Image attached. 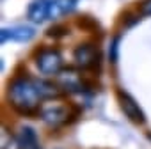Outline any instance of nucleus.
I'll use <instances>...</instances> for the list:
<instances>
[{
  "mask_svg": "<svg viewBox=\"0 0 151 149\" xmlns=\"http://www.w3.org/2000/svg\"><path fill=\"white\" fill-rule=\"evenodd\" d=\"M9 101L14 107L16 112H20L22 115H34L39 114V94L36 89L34 80L29 78H14L9 84V91H7Z\"/></svg>",
  "mask_w": 151,
  "mask_h": 149,
  "instance_id": "1",
  "label": "nucleus"
},
{
  "mask_svg": "<svg viewBox=\"0 0 151 149\" xmlns=\"http://www.w3.org/2000/svg\"><path fill=\"white\" fill-rule=\"evenodd\" d=\"M36 66L43 74H59L62 69V55L53 48L41 50L36 57Z\"/></svg>",
  "mask_w": 151,
  "mask_h": 149,
  "instance_id": "2",
  "label": "nucleus"
},
{
  "mask_svg": "<svg viewBox=\"0 0 151 149\" xmlns=\"http://www.w3.org/2000/svg\"><path fill=\"white\" fill-rule=\"evenodd\" d=\"M73 60L78 67L82 69H89V67H94L96 62L100 60V52L94 44L91 43H82L75 48L73 52Z\"/></svg>",
  "mask_w": 151,
  "mask_h": 149,
  "instance_id": "3",
  "label": "nucleus"
},
{
  "mask_svg": "<svg viewBox=\"0 0 151 149\" xmlns=\"http://www.w3.org/2000/svg\"><path fill=\"white\" fill-rule=\"evenodd\" d=\"M117 98H119V105H121V110L124 112V115L135 122V124H144L146 122V115L142 112V108L139 107V103L124 91H117Z\"/></svg>",
  "mask_w": 151,
  "mask_h": 149,
  "instance_id": "4",
  "label": "nucleus"
},
{
  "mask_svg": "<svg viewBox=\"0 0 151 149\" xmlns=\"http://www.w3.org/2000/svg\"><path fill=\"white\" fill-rule=\"evenodd\" d=\"M57 82H59L60 89L66 92H80L84 89L82 74L73 67H62L60 73L57 74Z\"/></svg>",
  "mask_w": 151,
  "mask_h": 149,
  "instance_id": "5",
  "label": "nucleus"
},
{
  "mask_svg": "<svg viewBox=\"0 0 151 149\" xmlns=\"http://www.w3.org/2000/svg\"><path fill=\"white\" fill-rule=\"evenodd\" d=\"M68 115H69V110L64 105H48V107H43L39 112V117L43 119V122L52 128H57L68 122Z\"/></svg>",
  "mask_w": 151,
  "mask_h": 149,
  "instance_id": "6",
  "label": "nucleus"
},
{
  "mask_svg": "<svg viewBox=\"0 0 151 149\" xmlns=\"http://www.w3.org/2000/svg\"><path fill=\"white\" fill-rule=\"evenodd\" d=\"M34 36H36V30L32 27H29V25H16V27H11V29H2V32H0L2 43H6L9 39L25 43V41H30Z\"/></svg>",
  "mask_w": 151,
  "mask_h": 149,
  "instance_id": "7",
  "label": "nucleus"
},
{
  "mask_svg": "<svg viewBox=\"0 0 151 149\" xmlns=\"http://www.w3.org/2000/svg\"><path fill=\"white\" fill-rule=\"evenodd\" d=\"M50 4L52 0H34L27 9V18L32 23H43L46 18H50Z\"/></svg>",
  "mask_w": 151,
  "mask_h": 149,
  "instance_id": "8",
  "label": "nucleus"
},
{
  "mask_svg": "<svg viewBox=\"0 0 151 149\" xmlns=\"http://www.w3.org/2000/svg\"><path fill=\"white\" fill-rule=\"evenodd\" d=\"M16 144H18V149H39V140L34 128L22 126L16 135Z\"/></svg>",
  "mask_w": 151,
  "mask_h": 149,
  "instance_id": "9",
  "label": "nucleus"
},
{
  "mask_svg": "<svg viewBox=\"0 0 151 149\" xmlns=\"http://www.w3.org/2000/svg\"><path fill=\"white\" fill-rule=\"evenodd\" d=\"M34 84H36V89L41 100H53L62 94V89L59 84H53L48 80H34Z\"/></svg>",
  "mask_w": 151,
  "mask_h": 149,
  "instance_id": "10",
  "label": "nucleus"
},
{
  "mask_svg": "<svg viewBox=\"0 0 151 149\" xmlns=\"http://www.w3.org/2000/svg\"><path fill=\"white\" fill-rule=\"evenodd\" d=\"M78 0H52L50 4V18H60L68 13H71L75 7H77Z\"/></svg>",
  "mask_w": 151,
  "mask_h": 149,
  "instance_id": "11",
  "label": "nucleus"
},
{
  "mask_svg": "<svg viewBox=\"0 0 151 149\" xmlns=\"http://www.w3.org/2000/svg\"><path fill=\"white\" fill-rule=\"evenodd\" d=\"M117 52H119V36L112 37V41H110L109 57H110V62H112V64H116V62H117Z\"/></svg>",
  "mask_w": 151,
  "mask_h": 149,
  "instance_id": "12",
  "label": "nucleus"
},
{
  "mask_svg": "<svg viewBox=\"0 0 151 149\" xmlns=\"http://www.w3.org/2000/svg\"><path fill=\"white\" fill-rule=\"evenodd\" d=\"M68 32H69L68 27H64V25H53L52 29L46 30V36H50V37H62V36H66Z\"/></svg>",
  "mask_w": 151,
  "mask_h": 149,
  "instance_id": "13",
  "label": "nucleus"
},
{
  "mask_svg": "<svg viewBox=\"0 0 151 149\" xmlns=\"http://www.w3.org/2000/svg\"><path fill=\"white\" fill-rule=\"evenodd\" d=\"M139 13L142 16H151V0H142L139 6Z\"/></svg>",
  "mask_w": 151,
  "mask_h": 149,
  "instance_id": "14",
  "label": "nucleus"
},
{
  "mask_svg": "<svg viewBox=\"0 0 151 149\" xmlns=\"http://www.w3.org/2000/svg\"><path fill=\"white\" fill-rule=\"evenodd\" d=\"M2 149H7V130L2 131Z\"/></svg>",
  "mask_w": 151,
  "mask_h": 149,
  "instance_id": "15",
  "label": "nucleus"
}]
</instances>
